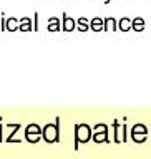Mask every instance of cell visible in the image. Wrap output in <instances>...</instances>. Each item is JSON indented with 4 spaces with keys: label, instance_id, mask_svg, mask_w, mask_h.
<instances>
[{
    "label": "cell",
    "instance_id": "cell-18",
    "mask_svg": "<svg viewBox=\"0 0 151 159\" xmlns=\"http://www.w3.org/2000/svg\"><path fill=\"white\" fill-rule=\"evenodd\" d=\"M110 2H111V0H105V3H110Z\"/></svg>",
    "mask_w": 151,
    "mask_h": 159
},
{
    "label": "cell",
    "instance_id": "cell-7",
    "mask_svg": "<svg viewBox=\"0 0 151 159\" xmlns=\"http://www.w3.org/2000/svg\"><path fill=\"white\" fill-rule=\"evenodd\" d=\"M103 30L105 32H110V30H118V22H116V18L115 17H106V18H103Z\"/></svg>",
    "mask_w": 151,
    "mask_h": 159
},
{
    "label": "cell",
    "instance_id": "cell-1",
    "mask_svg": "<svg viewBox=\"0 0 151 159\" xmlns=\"http://www.w3.org/2000/svg\"><path fill=\"white\" fill-rule=\"evenodd\" d=\"M42 138L47 143H57L60 141V118L55 119V123H47L42 129Z\"/></svg>",
    "mask_w": 151,
    "mask_h": 159
},
{
    "label": "cell",
    "instance_id": "cell-14",
    "mask_svg": "<svg viewBox=\"0 0 151 159\" xmlns=\"http://www.w3.org/2000/svg\"><path fill=\"white\" fill-rule=\"evenodd\" d=\"M77 30H80V32H88L90 30V20L85 18V17H80L77 20Z\"/></svg>",
    "mask_w": 151,
    "mask_h": 159
},
{
    "label": "cell",
    "instance_id": "cell-11",
    "mask_svg": "<svg viewBox=\"0 0 151 159\" xmlns=\"http://www.w3.org/2000/svg\"><path fill=\"white\" fill-rule=\"evenodd\" d=\"M144 27H146V23H144V18L136 17V18L131 20V30H134V32H143Z\"/></svg>",
    "mask_w": 151,
    "mask_h": 159
},
{
    "label": "cell",
    "instance_id": "cell-4",
    "mask_svg": "<svg viewBox=\"0 0 151 159\" xmlns=\"http://www.w3.org/2000/svg\"><path fill=\"white\" fill-rule=\"evenodd\" d=\"M131 138H133L134 143H144V141H146V138H148L146 126L141 124V123L134 124V126L131 128Z\"/></svg>",
    "mask_w": 151,
    "mask_h": 159
},
{
    "label": "cell",
    "instance_id": "cell-17",
    "mask_svg": "<svg viewBox=\"0 0 151 159\" xmlns=\"http://www.w3.org/2000/svg\"><path fill=\"white\" fill-rule=\"evenodd\" d=\"M33 30H38V13H33Z\"/></svg>",
    "mask_w": 151,
    "mask_h": 159
},
{
    "label": "cell",
    "instance_id": "cell-3",
    "mask_svg": "<svg viewBox=\"0 0 151 159\" xmlns=\"http://www.w3.org/2000/svg\"><path fill=\"white\" fill-rule=\"evenodd\" d=\"M25 138H27L28 143H38L40 138H42V128L38 126V124H28L27 128H25Z\"/></svg>",
    "mask_w": 151,
    "mask_h": 159
},
{
    "label": "cell",
    "instance_id": "cell-8",
    "mask_svg": "<svg viewBox=\"0 0 151 159\" xmlns=\"http://www.w3.org/2000/svg\"><path fill=\"white\" fill-rule=\"evenodd\" d=\"M92 139L95 143H108L110 141L108 131H95V133H92Z\"/></svg>",
    "mask_w": 151,
    "mask_h": 159
},
{
    "label": "cell",
    "instance_id": "cell-12",
    "mask_svg": "<svg viewBox=\"0 0 151 159\" xmlns=\"http://www.w3.org/2000/svg\"><path fill=\"white\" fill-rule=\"evenodd\" d=\"M60 28H62V25H60V18L58 17H50L48 18V27H47L48 32H58Z\"/></svg>",
    "mask_w": 151,
    "mask_h": 159
},
{
    "label": "cell",
    "instance_id": "cell-15",
    "mask_svg": "<svg viewBox=\"0 0 151 159\" xmlns=\"http://www.w3.org/2000/svg\"><path fill=\"white\" fill-rule=\"evenodd\" d=\"M7 30H8V32H15V30H18V20L15 17H10L7 20Z\"/></svg>",
    "mask_w": 151,
    "mask_h": 159
},
{
    "label": "cell",
    "instance_id": "cell-5",
    "mask_svg": "<svg viewBox=\"0 0 151 159\" xmlns=\"http://www.w3.org/2000/svg\"><path fill=\"white\" fill-rule=\"evenodd\" d=\"M113 131H115V143H125L126 141V124H120L118 121H113Z\"/></svg>",
    "mask_w": 151,
    "mask_h": 159
},
{
    "label": "cell",
    "instance_id": "cell-13",
    "mask_svg": "<svg viewBox=\"0 0 151 159\" xmlns=\"http://www.w3.org/2000/svg\"><path fill=\"white\" fill-rule=\"evenodd\" d=\"M118 30H121V32H130L131 30V18L128 17H123L118 20Z\"/></svg>",
    "mask_w": 151,
    "mask_h": 159
},
{
    "label": "cell",
    "instance_id": "cell-9",
    "mask_svg": "<svg viewBox=\"0 0 151 159\" xmlns=\"http://www.w3.org/2000/svg\"><path fill=\"white\" fill-rule=\"evenodd\" d=\"M18 28L22 30V32H30V30H33L32 18H30V17H23V18H20V22H18Z\"/></svg>",
    "mask_w": 151,
    "mask_h": 159
},
{
    "label": "cell",
    "instance_id": "cell-10",
    "mask_svg": "<svg viewBox=\"0 0 151 159\" xmlns=\"http://www.w3.org/2000/svg\"><path fill=\"white\" fill-rule=\"evenodd\" d=\"M90 30H93V32H103V18L95 17L90 20Z\"/></svg>",
    "mask_w": 151,
    "mask_h": 159
},
{
    "label": "cell",
    "instance_id": "cell-2",
    "mask_svg": "<svg viewBox=\"0 0 151 159\" xmlns=\"http://www.w3.org/2000/svg\"><path fill=\"white\" fill-rule=\"evenodd\" d=\"M92 139V129L88 124L78 123L75 124V149H78L80 143H88Z\"/></svg>",
    "mask_w": 151,
    "mask_h": 159
},
{
    "label": "cell",
    "instance_id": "cell-6",
    "mask_svg": "<svg viewBox=\"0 0 151 159\" xmlns=\"http://www.w3.org/2000/svg\"><path fill=\"white\" fill-rule=\"evenodd\" d=\"M62 30L63 32H73V30H77V20L72 18L67 13H63V17H62Z\"/></svg>",
    "mask_w": 151,
    "mask_h": 159
},
{
    "label": "cell",
    "instance_id": "cell-16",
    "mask_svg": "<svg viewBox=\"0 0 151 159\" xmlns=\"http://www.w3.org/2000/svg\"><path fill=\"white\" fill-rule=\"evenodd\" d=\"M93 131H108V126L105 123H98V124H95Z\"/></svg>",
    "mask_w": 151,
    "mask_h": 159
}]
</instances>
